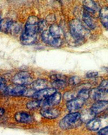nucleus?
Segmentation results:
<instances>
[{
  "label": "nucleus",
  "instance_id": "obj_19",
  "mask_svg": "<svg viewBox=\"0 0 108 135\" xmlns=\"http://www.w3.org/2000/svg\"><path fill=\"white\" fill-rule=\"evenodd\" d=\"M101 126V120L99 118H93L87 123L86 128L91 131L98 130Z\"/></svg>",
  "mask_w": 108,
  "mask_h": 135
},
{
  "label": "nucleus",
  "instance_id": "obj_8",
  "mask_svg": "<svg viewBox=\"0 0 108 135\" xmlns=\"http://www.w3.org/2000/svg\"><path fill=\"white\" fill-rule=\"evenodd\" d=\"M84 102L85 100L77 97L76 98L68 102L67 104V109L71 112H76L83 107Z\"/></svg>",
  "mask_w": 108,
  "mask_h": 135
},
{
  "label": "nucleus",
  "instance_id": "obj_4",
  "mask_svg": "<svg viewBox=\"0 0 108 135\" xmlns=\"http://www.w3.org/2000/svg\"><path fill=\"white\" fill-rule=\"evenodd\" d=\"M13 82L15 85L24 86L32 83V77L28 72L21 71L13 77Z\"/></svg>",
  "mask_w": 108,
  "mask_h": 135
},
{
  "label": "nucleus",
  "instance_id": "obj_3",
  "mask_svg": "<svg viewBox=\"0 0 108 135\" xmlns=\"http://www.w3.org/2000/svg\"><path fill=\"white\" fill-rule=\"evenodd\" d=\"M82 122L80 113L76 112H71L60 120L59 126L62 129L68 130L80 126Z\"/></svg>",
  "mask_w": 108,
  "mask_h": 135
},
{
  "label": "nucleus",
  "instance_id": "obj_24",
  "mask_svg": "<svg viewBox=\"0 0 108 135\" xmlns=\"http://www.w3.org/2000/svg\"><path fill=\"white\" fill-rule=\"evenodd\" d=\"M77 97L85 100L89 98V97H90V90L87 89H82L78 92Z\"/></svg>",
  "mask_w": 108,
  "mask_h": 135
},
{
  "label": "nucleus",
  "instance_id": "obj_17",
  "mask_svg": "<svg viewBox=\"0 0 108 135\" xmlns=\"http://www.w3.org/2000/svg\"><path fill=\"white\" fill-rule=\"evenodd\" d=\"M49 31L51 35L55 38H61L63 34L62 28L56 25H51L49 28Z\"/></svg>",
  "mask_w": 108,
  "mask_h": 135
},
{
  "label": "nucleus",
  "instance_id": "obj_35",
  "mask_svg": "<svg viewBox=\"0 0 108 135\" xmlns=\"http://www.w3.org/2000/svg\"><path fill=\"white\" fill-rule=\"evenodd\" d=\"M0 21H1V20H0Z\"/></svg>",
  "mask_w": 108,
  "mask_h": 135
},
{
  "label": "nucleus",
  "instance_id": "obj_2",
  "mask_svg": "<svg viewBox=\"0 0 108 135\" xmlns=\"http://www.w3.org/2000/svg\"><path fill=\"white\" fill-rule=\"evenodd\" d=\"M69 27L70 33L71 36L81 44L83 43L85 38L89 35V30L78 19L72 20L70 22Z\"/></svg>",
  "mask_w": 108,
  "mask_h": 135
},
{
  "label": "nucleus",
  "instance_id": "obj_23",
  "mask_svg": "<svg viewBox=\"0 0 108 135\" xmlns=\"http://www.w3.org/2000/svg\"><path fill=\"white\" fill-rule=\"evenodd\" d=\"M41 105V101L38 100H31L28 102L27 104V107L28 109L30 110H33L38 108Z\"/></svg>",
  "mask_w": 108,
  "mask_h": 135
},
{
  "label": "nucleus",
  "instance_id": "obj_27",
  "mask_svg": "<svg viewBox=\"0 0 108 135\" xmlns=\"http://www.w3.org/2000/svg\"><path fill=\"white\" fill-rule=\"evenodd\" d=\"M98 88L103 91L108 92V79L103 80L101 83Z\"/></svg>",
  "mask_w": 108,
  "mask_h": 135
},
{
  "label": "nucleus",
  "instance_id": "obj_18",
  "mask_svg": "<svg viewBox=\"0 0 108 135\" xmlns=\"http://www.w3.org/2000/svg\"><path fill=\"white\" fill-rule=\"evenodd\" d=\"M100 18L103 26L108 29V7H104L100 11Z\"/></svg>",
  "mask_w": 108,
  "mask_h": 135
},
{
  "label": "nucleus",
  "instance_id": "obj_5",
  "mask_svg": "<svg viewBox=\"0 0 108 135\" xmlns=\"http://www.w3.org/2000/svg\"><path fill=\"white\" fill-rule=\"evenodd\" d=\"M42 39L46 44L54 47H58L61 46L62 42L61 38H55L52 37L49 30L43 31L42 33Z\"/></svg>",
  "mask_w": 108,
  "mask_h": 135
},
{
  "label": "nucleus",
  "instance_id": "obj_32",
  "mask_svg": "<svg viewBox=\"0 0 108 135\" xmlns=\"http://www.w3.org/2000/svg\"><path fill=\"white\" fill-rule=\"evenodd\" d=\"M6 84V81L4 78L0 77V90H1L5 88Z\"/></svg>",
  "mask_w": 108,
  "mask_h": 135
},
{
  "label": "nucleus",
  "instance_id": "obj_31",
  "mask_svg": "<svg viewBox=\"0 0 108 135\" xmlns=\"http://www.w3.org/2000/svg\"><path fill=\"white\" fill-rule=\"evenodd\" d=\"M98 135H108V127L101 129L98 132Z\"/></svg>",
  "mask_w": 108,
  "mask_h": 135
},
{
  "label": "nucleus",
  "instance_id": "obj_1",
  "mask_svg": "<svg viewBox=\"0 0 108 135\" xmlns=\"http://www.w3.org/2000/svg\"><path fill=\"white\" fill-rule=\"evenodd\" d=\"M40 20L36 16H30L25 26L24 31L20 37L21 42L25 45L34 44L37 38V34L39 31L38 22Z\"/></svg>",
  "mask_w": 108,
  "mask_h": 135
},
{
  "label": "nucleus",
  "instance_id": "obj_26",
  "mask_svg": "<svg viewBox=\"0 0 108 135\" xmlns=\"http://www.w3.org/2000/svg\"><path fill=\"white\" fill-rule=\"evenodd\" d=\"M78 96V94L77 95H76L75 93H71V92H68L67 93L65 94L64 95V98L68 100V102L70 100H73L75 98H76Z\"/></svg>",
  "mask_w": 108,
  "mask_h": 135
},
{
  "label": "nucleus",
  "instance_id": "obj_7",
  "mask_svg": "<svg viewBox=\"0 0 108 135\" xmlns=\"http://www.w3.org/2000/svg\"><path fill=\"white\" fill-rule=\"evenodd\" d=\"M56 93V90L55 88H45L41 90L40 91H36L32 97L36 100L42 101L47 99Z\"/></svg>",
  "mask_w": 108,
  "mask_h": 135
},
{
  "label": "nucleus",
  "instance_id": "obj_6",
  "mask_svg": "<svg viewBox=\"0 0 108 135\" xmlns=\"http://www.w3.org/2000/svg\"><path fill=\"white\" fill-rule=\"evenodd\" d=\"M27 89L25 86L15 85L7 88L5 89V93L8 95L13 96H24Z\"/></svg>",
  "mask_w": 108,
  "mask_h": 135
},
{
  "label": "nucleus",
  "instance_id": "obj_22",
  "mask_svg": "<svg viewBox=\"0 0 108 135\" xmlns=\"http://www.w3.org/2000/svg\"><path fill=\"white\" fill-rule=\"evenodd\" d=\"M52 86L53 88L56 90L57 89H63L67 86V83L65 81L63 80H55L52 82Z\"/></svg>",
  "mask_w": 108,
  "mask_h": 135
},
{
  "label": "nucleus",
  "instance_id": "obj_20",
  "mask_svg": "<svg viewBox=\"0 0 108 135\" xmlns=\"http://www.w3.org/2000/svg\"><path fill=\"white\" fill-rule=\"evenodd\" d=\"M12 22V20L7 18L1 20L0 21V31L4 33H8Z\"/></svg>",
  "mask_w": 108,
  "mask_h": 135
},
{
  "label": "nucleus",
  "instance_id": "obj_25",
  "mask_svg": "<svg viewBox=\"0 0 108 135\" xmlns=\"http://www.w3.org/2000/svg\"><path fill=\"white\" fill-rule=\"evenodd\" d=\"M66 40L68 42V43L71 45V46H76V45H79V44H81V43L78 42V41H77L75 38H74L70 34V33H67L66 36Z\"/></svg>",
  "mask_w": 108,
  "mask_h": 135
},
{
  "label": "nucleus",
  "instance_id": "obj_12",
  "mask_svg": "<svg viewBox=\"0 0 108 135\" xmlns=\"http://www.w3.org/2000/svg\"><path fill=\"white\" fill-rule=\"evenodd\" d=\"M107 94L108 92L103 91L99 88L94 89L90 91V96L96 101L106 100L105 99L107 96Z\"/></svg>",
  "mask_w": 108,
  "mask_h": 135
},
{
  "label": "nucleus",
  "instance_id": "obj_9",
  "mask_svg": "<svg viewBox=\"0 0 108 135\" xmlns=\"http://www.w3.org/2000/svg\"><path fill=\"white\" fill-rule=\"evenodd\" d=\"M61 99V95L58 93H56L47 99L43 100L42 105L44 108H48L56 105L60 102Z\"/></svg>",
  "mask_w": 108,
  "mask_h": 135
},
{
  "label": "nucleus",
  "instance_id": "obj_11",
  "mask_svg": "<svg viewBox=\"0 0 108 135\" xmlns=\"http://www.w3.org/2000/svg\"><path fill=\"white\" fill-rule=\"evenodd\" d=\"M108 108L107 100L97 101L91 107L90 110L95 115L103 111Z\"/></svg>",
  "mask_w": 108,
  "mask_h": 135
},
{
  "label": "nucleus",
  "instance_id": "obj_33",
  "mask_svg": "<svg viewBox=\"0 0 108 135\" xmlns=\"http://www.w3.org/2000/svg\"><path fill=\"white\" fill-rule=\"evenodd\" d=\"M5 111L3 108H0V116H2L3 115V114H4Z\"/></svg>",
  "mask_w": 108,
  "mask_h": 135
},
{
  "label": "nucleus",
  "instance_id": "obj_34",
  "mask_svg": "<svg viewBox=\"0 0 108 135\" xmlns=\"http://www.w3.org/2000/svg\"><path fill=\"white\" fill-rule=\"evenodd\" d=\"M104 69H105V71L108 73V68H104Z\"/></svg>",
  "mask_w": 108,
  "mask_h": 135
},
{
  "label": "nucleus",
  "instance_id": "obj_29",
  "mask_svg": "<svg viewBox=\"0 0 108 135\" xmlns=\"http://www.w3.org/2000/svg\"><path fill=\"white\" fill-rule=\"evenodd\" d=\"M47 27V23L45 20H40L38 22V28H39V31H45V29Z\"/></svg>",
  "mask_w": 108,
  "mask_h": 135
},
{
  "label": "nucleus",
  "instance_id": "obj_13",
  "mask_svg": "<svg viewBox=\"0 0 108 135\" xmlns=\"http://www.w3.org/2000/svg\"><path fill=\"white\" fill-rule=\"evenodd\" d=\"M83 6L85 8V10L89 13L95 14L99 10V7L97 3L93 1H84L83 2Z\"/></svg>",
  "mask_w": 108,
  "mask_h": 135
},
{
  "label": "nucleus",
  "instance_id": "obj_21",
  "mask_svg": "<svg viewBox=\"0 0 108 135\" xmlns=\"http://www.w3.org/2000/svg\"><path fill=\"white\" fill-rule=\"evenodd\" d=\"M95 115L93 114L90 110H85L83 112L82 115H81V118L82 122L87 123L88 122L94 118Z\"/></svg>",
  "mask_w": 108,
  "mask_h": 135
},
{
  "label": "nucleus",
  "instance_id": "obj_28",
  "mask_svg": "<svg viewBox=\"0 0 108 135\" xmlns=\"http://www.w3.org/2000/svg\"><path fill=\"white\" fill-rule=\"evenodd\" d=\"M81 82L80 78L77 76H73L71 77L69 80V83L71 85H76L80 83Z\"/></svg>",
  "mask_w": 108,
  "mask_h": 135
},
{
  "label": "nucleus",
  "instance_id": "obj_16",
  "mask_svg": "<svg viewBox=\"0 0 108 135\" xmlns=\"http://www.w3.org/2000/svg\"><path fill=\"white\" fill-rule=\"evenodd\" d=\"M31 86V89L36 92L41 90L47 88V82L45 80L38 79L32 82Z\"/></svg>",
  "mask_w": 108,
  "mask_h": 135
},
{
  "label": "nucleus",
  "instance_id": "obj_30",
  "mask_svg": "<svg viewBox=\"0 0 108 135\" xmlns=\"http://www.w3.org/2000/svg\"><path fill=\"white\" fill-rule=\"evenodd\" d=\"M97 75H98V73L96 71H89L86 74V77L89 78H92L96 77Z\"/></svg>",
  "mask_w": 108,
  "mask_h": 135
},
{
  "label": "nucleus",
  "instance_id": "obj_14",
  "mask_svg": "<svg viewBox=\"0 0 108 135\" xmlns=\"http://www.w3.org/2000/svg\"><path fill=\"white\" fill-rule=\"evenodd\" d=\"M15 120L21 123H28L32 121V118L27 112H18L15 115Z\"/></svg>",
  "mask_w": 108,
  "mask_h": 135
},
{
  "label": "nucleus",
  "instance_id": "obj_10",
  "mask_svg": "<svg viewBox=\"0 0 108 135\" xmlns=\"http://www.w3.org/2000/svg\"><path fill=\"white\" fill-rule=\"evenodd\" d=\"M40 113L43 117L48 119H55L60 115V112L57 109L49 107L43 108L41 110Z\"/></svg>",
  "mask_w": 108,
  "mask_h": 135
},
{
  "label": "nucleus",
  "instance_id": "obj_15",
  "mask_svg": "<svg viewBox=\"0 0 108 135\" xmlns=\"http://www.w3.org/2000/svg\"><path fill=\"white\" fill-rule=\"evenodd\" d=\"M83 20L85 23L90 28L94 29L96 27V22L94 18L91 16L89 13L85 10L83 13Z\"/></svg>",
  "mask_w": 108,
  "mask_h": 135
}]
</instances>
